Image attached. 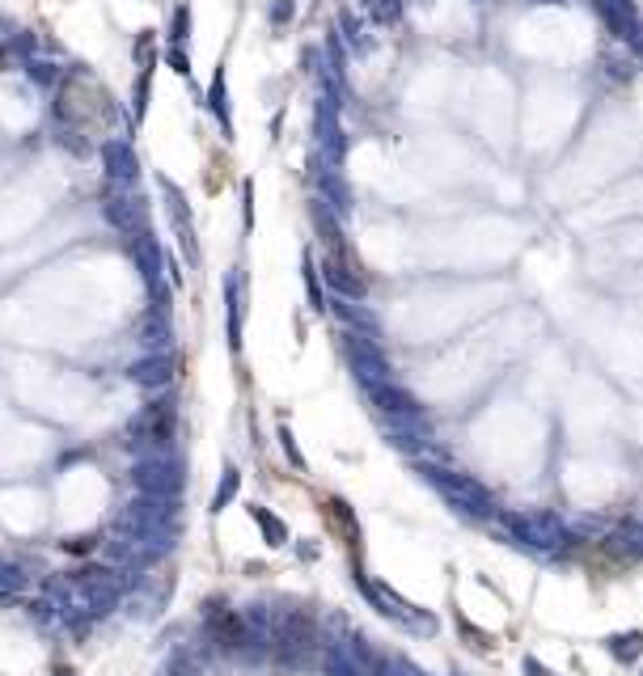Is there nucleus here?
<instances>
[{"mask_svg":"<svg viewBox=\"0 0 643 676\" xmlns=\"http://www.w3.org/2000/svg\"><path fill=\"white\" fill-rule=\"evenodd\" d=\"M517 528L530 545H542V550H555V545L567 541V533H563V525L555 520V516H521Z\"/></svg>","mask_w":643,"mask_h":676,"instance_id":"nucleus-1","label":"nucleus"},{"mask_svg":"<svg viewBox=\"0 0 643 676\" xmlns=\"http://www.w3.org/2000/svg\"><path fill=\"white\" fill-rule=\"evenodd\" d=\"M597 9H602L605 26L614 30L618 39H630L635 26H639V5L635 0H597Z\"/></svg>","mask_w":643,"mask_h":676,"instance_id":"nucleus-2","label":"nucleus"},{"mask_svg":"<svg viewBox=\"0 0 643 676\" xmlns=\"http://www.w3.org/2000/svg\"><path fill=\"white\" fill-rule=\"evenodd\" d=\"M436 482L445 486L448 495L457 499L466 511H478V516H483V511H491V508H487V495H483L475 482H466V478H436Z\"/></svg>","mask_w":643,"mask_h":676,"instance_id":"nucleus-3","label":"nucleus"},{"mask_svg":"<svg viewBox=\"0 0 643 676\" xmlns=\"http://www.w3.org/2000/svg\"><path fill=\"white\" fill-rule=\"evenodd\" d=\"M610 655H614L618 663H635L643 655V630H627V635H614L610 643Z\"/></svg>","mask_w":643,"mask_h":676,"instance_id":"nucleus-4","label":"nucleus"},{"mask_svg":"<svg viewBox=\"0 0 643 676\" xmlns=\"http://www.w3.org/2000/svg\"><path fill=\"white\" fill-rule=\"evenodd\" d=\"M630 51H635V56H643V22H639V26H635V34H630Z\"/></svg>","mask_w":643,"mask_h":676,"instance_id":"nucleus-5","label":"nucleus"}]
</instances>
